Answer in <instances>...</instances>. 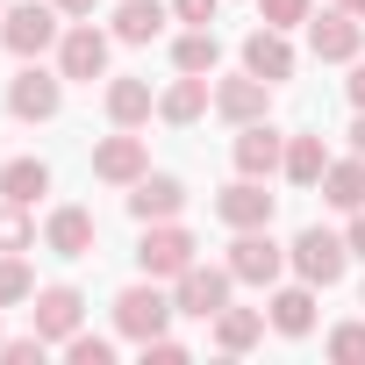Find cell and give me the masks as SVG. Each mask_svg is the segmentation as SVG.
<instances>
[{"label": "cell", "instance_id": "obj_5", "mask_svg": "<svg viewBox=\"0 0 365 365\" xmlns=\"http://www.w3.org/2000/svg\"><path fill=\"white\" fill-rule=\"evenodd\" d=\"M222 265L237 272V287H272V279L287 272V244L272 237V222H265V230H237V244H230Z\"/></svg>", "mask_w": 365, "mask_h": 365}, {"label": "cell", "instance_id": "obj_11", "mask_svg": "<svg viewBox=\"0 0 365 365\" xmlns=\"http://www.w3.org/2000/svg\"><path fill=\"white\" fill-rule=\"evenodd\" d=\"M79 322H86L79 287H36V301H29V329H36V336L65 344V336H79Z\"/></svg>", "mask_w": 365, "mask_h": 365}, {"label": "cell", "instance_id": "obj_31", "mask_svg": "<svg viewBox=\"0 0 365 365\" xmlns=\"http://www.w3.org/2000/svg\"><path fill=\"white\" fill-rule=\"evenodd\" d=\"M43 351H51V336H8V344H0V358H8V365H43Z\"/></svg>", "mask_w": 365, "mask_h": 365}, {"label": "cell", "instance_id": "obj_12", "mask_svg": "<svg viewBox=\"0 0 365 365\" xmlns=\"http://www.w3.org/2000/svg\"><path fill=\"white\" fill-rule=\"evenodd\" d=\"M230 158H237V172H244V179H272V172L287 165V136H279L272 122H244V129H237V143H230Z\"/></svg>", "mask_w": 365, "mask_h": 365}, {"label": "cell", "instance_id": "obj_40", "mask_svg": "<svg viewBox=\"0 0 365 365\" xmlns=\"http://www.w3.org/2000/svg\"><path fill=\"white\" fill-rule=\"evenodd\" d=\"M0 344H8V336H0Z\"/></svg>", "mask_w": 365, "mask_h": 365}, {"label": "cell", "instance_id": "obj_14", "mask_svg": "<svg viewBox=\"0 0 365 365\" xmlns=\"http://www.w3.org/2000/svg\"><path fill=\"white\" fill-rule=\"evenodd\" d=\"M215 215H222L230 230H265V222H272V194H265V179H244V172H237V187L215 194Z\"/></svg>", "mask_w": 365, "mask_h": 365}, {"label": "cell", "instance_id": "obj_37", "mask_svg": "<svg viewBox=\"0 0 365 365\" xmlns=\"http://www.w3.org/2000/svg\"><path fill=\"white\" fill-rule=\"evenodd\" d=\"M51 8H58V15H72V22H86V15H93V0H51Z\"/></svg>", "mask_w": 365, "mask_h": 365}, {"label": "cell", "instance_id": "obj_25", "mask_svg": "<svg viewBox=\"0 0 365 365\" xmlns=\"http://www.w3.org/2000/svg\"><path fill=\"white\" fill-rule=\"evenodd\" d=\"M294 187H322V172H329V150L322 136H287V165H279Z\"/></svg>", "mask_w": 365, "mask_h": 365}, {"label": "cell", "instance_id": "obj_17", "mask_svg": "<svg viewBox=\"0 0 365 365\" xmlns=\"http://www.w3.org/2000/svg\"><path fill=\"white\" fill-rule=\"evenodd\" d=\"M208 108H215V86H208L201 72H179V79H172V86L158 93V115H165L172 129H187V122H201Z\"/></svg>", "mask_w": 365, "mask_h": 365}, {"label": "cell", "instance_id": "obj_24", "mask_svg": "<svg viewBox=\"0 0 365 365\" xmlns=\"http://www.w3.org/2000/svg\"><path fill=\"white\" fill-rule=\"evenodd\" d=\"M258 336H265V308H222V315H215V351L244 358Z\"/></svg>", "mask_w": 365, "mask_h": 365}, {"label": "cell", "instance_id": "obj_3", "mask_svg": "<svg viewBox=\"0 0 365 365\" xmlns=\"http://www.w3.org/2000/svg\"><path fill=\"white\" fill-rule=\"evenodd\" d=\"M179 308H172V294H158V279H136V287H122L115 294V329L129 336V344H150V336H165V322H172Z\"/></svg>", "mask_w": 365, "mask_h": 365}, {"label": "cell", "instance_id": "obj_4", "mask_svg": "<svg viewBox=\"0 0 365 365\" xmlns=\"http://www.w3.org/2000/svg\"><path fill=\"white\" fill-rule=\"evenodd\" d=\"M65 108V72H43L36 58H22V72L8 79V115L15 122H51Z\"/></svg>", "mask_w": 365, "mask_h": 365}, {"label": "cell", "instance_id": "obj_26", "mask_svg": "<svg viewBox=\"0 0 365 365\" xmlns=\"http://www.w3.org/2000/svg\"><path fill=\"white\" fill-rule=\"evenodd\" d=\"M172 65L179 72H201V79H215V65H222V43H215V29H187L172 43Z\"/></svg>", "mask_w": 365, "mask_h": 365}, {"label": "cell", "instance_id": "obj_18", "mask_svg": "<svg viewBox=\"0 0 365 365\" xmlns=\"http://www.w3.org/2000/svg\"><path fill=\"white\" fill-rule=\"evenodd\" d=\"M93 237H101V222H93L86 208H58V215L43 222L51 258H93Z\"/></svg>", "mask_w": 365, "mask_h": 365}, {"label": "cell", "instance_id": "obj_32", "mask_svg": "<svg viewBox=\"0 0 365 365\" xmlns=\"http://www.w3.org/2000/svg\"><path fill=\"white\" fill-rule=\"evenodd\" d=\"M172 15L187 22V29H215V15H222V0H172Z\"/></svg>", "mask_w": 365, "mask_h": 365}, {"label": "cell", "instance_id": "obj_23", "mask_svg": "<svg viewBox=\"0 0 365 365\" xmlns=\"http://www.w3.org/2000/svg\"><path fill=\"white\" fill-rule=\"evenodd\" d=\"M36 194H51V165L43 158H8V165H0V201L36 208Z\"/></svg>", "mask_w": 365, "mask_h": 365}, {"label": "cell", "instance_id": "obj_2", "mask_svg": "<svg viewBox=\"0 0 365 365\" xmlns=\"http://www.w3.org/2000/svg\"><path fill=\"white\" fill-rule=\"evenodd\" d=\"M230 287H237L230 265H201V258H194L187 272L172 279V308H179V315H194V322H215V315L230 308Z\"/></svg>", "mask_w": 365, "mask_h": 365}, {"label": "cell", "instance_id": "obj_6", "mask_svg": "<svg viewBox=\"0 0 365 365\" xmlns=\"http://www.w3.org/2000/svg\"><path fill=\"white\" fill-rule=\"evenodd\" d=\"M194 230H179V222H143V244H136V265H143V279H179L194 265Z\"/></svg>", "mask_w": 365, "mask_h": 365}, {"label": "cell", "instance_id": "obj_16", "mask_svg": "<svg viewBox=\"0 0 365 365\" xmlns=\"http://www.w3.org/2000/svg\"><path fill=\"white\" fill-rule=\"evenodd\" d=\"M244 72H258V79H272V86L294 79V43H287V29H272V22L251 29V36H244Z\"/></svg>", "mask_w": 365, "mask_h": 365}, {"label": "cell", "instance_id": "obj_35", "mask_svg": "<svg viewBox=\"0 0 365 365\" xmlns=\"http://www.w3.org/2000/svg\"><path fill=\"white\" fill-rule=\"evenodd\" d=\"M344 93H351V108H365V58H351V79H344Z\"/></svg>", "mask_w": 365, "mask_h": 365}, {"label": "cell", "instance_id": "obj_27", "mask_svg": "<svg viewBox=\"0 0 365 365\" xmlns=\"http://www.w3.org/2000/svg\"><path fill=\"white\" fill-rule=\"evenodd\" d=\"M36 301V272L22 265V251H0V308H22Z\"/></svg>", "mask_w": 365, "mask_h": 365}, {"label": "cell", "instance_id": "obj_34", "mask_svg": "<svg viewBox=\"0 0 365 365\" xmlns=\"http://www.w3.org/2000/svg\"><path fill=\"white\" fill-rule=\"evenodd\" d=\"M136 351H143V365H187V344H179V336H150Z\"/></svg>", "mask_w": 365, "mask_h": 365}, {"label": "cell", "instance_id": "obj_8", "mask_svg": "<svg viewBox=\"0 0 365 365\" xmlns=\"http://www.w3.org/2000/svg\"><path fill=\"white\" fill-rule=\"evenodd\" d=\"M308 51H315L322 65H351V58L365 51V22H358L351 8H329V15H308Z\"/></svg>", "mask_w": 365, "mask_h": 365}, {"label": "cell", "instance_id": "obj_9", "mask_svg": "<svg viewBox=\"0 0 365 365\" xmlns=\"http://www.w3.org/2000/svg\"><path fill=\"white\" fill-rule=\"evenodd\" d=\"M58 72H65V79H79V86L108 79V36L93 29V15H86V22H72V29L58 36Z\"/></svg>", "mask_w": 365, "mask_h": 365}, {"label": "cell", "instance_id": "obj_13", "mask_svg": "<svg viewBox=\"0 0 365 365\" xmlns=\"http://www.w3.org/2000/svg\"><path fill=\"white\" fill-rule=\"evenodd\" d=\"M265 108H272V79H258V72H237V79H215V115L222 122H265Z\"/></svg>", "mask_w": 365, "mask_h": 365}, {"label": "cell", "instance_id": "obj_21", "mask_svg": "<svg viewBox=\"0 0 365 365\" xmlns=\"http://www.w3.org/2000/svg\"><path fill=\"white\" fill-rule=\"evenodd\" d=\"M265 322H272L279 336H308V329H315V287H308V279H301V287H279L272 308H265Z\"/></svg>", "mask_w": 365, "mask_h": 365}, {"label": "cell", "instance_id": "obj_36", "mask_svg": "<svg viewBox=\"0 0 365 365\" xmlns=\"http://www.w3.org/2000/svg\"><path fill=\"white\" fill-rule=\"evenodd\" d=\"M344 244H351V258H365V208H351V230H344Z\"/></svg>", "mask_w": 365, "mask_h": 365}, {"label": "cell", "instance_id": "obj_39", "mask_svg": "<svg viewBox=\"0 0 365 365\" xmlns=\"http://www.w3.org/2000/svg\"><path fill=\"white\" fill-rule=\"evenodd\" d=\"M336 8H351V15H358V22H365V0H336Z\"/></svg>", "mask_w": 365, "mask_h": 365}, {"label": "cell", "instance_id": "obj_28", "mask_svg": "<svg viewBox=\"0 0 365 365\" xmlns=\"http://www.w3.org/2000/svg\"><path fill=\"white\" fill-rule=\"evenodd\" d=\"M36 244V222L22 201H0V251H29Z\"/></svg>", "mask_w": 365, "mask_h": 365}, {"label": "cell", "instance_id": "obj_22", "mask_svg": "<svg viewBox=\"0 0 365 365\" xmlns=\"http://www.w3.org/2000/svg\"><path fill=\"white\" fill-rule=\"evenodd\" d=\"M165 0H122L115 8V43H158L165 36Z\"/></svg>", "mask_w": 365, "mask_h": 365}, {"label": "cell", "instance_id": "obj_10", "mask_svg": "<svg viewBox=\"0 0 365 365\" xmlns=\"http://www.w3.org/2000/svg\"><path fill=\"white\" fill-rule=\"evenodd\" d=\"M143 172H150V143H143V136L115 129V136L93 143V179H108V187H136Z\"/></svg>", "mask_w": 365, "mask_h": 365}, {"label": "cell", "instance_id": "obj_19", "mask_svg": "<svg viewBox=\"0 0 365 365\" xmlns=\"http://www.w3.org/2000/svg\"><path fill=\"white\" fill-rule=\"evenodd\" d=\"M322 201H329L336 215L365 208V158H358V150H351V158H329V172H322Z\"/></svg>", "mask_w": 365, "mask_h": 365}, {"label": "cell", "instance_id": "obj_15", "mask_svg": "<svg viewBox=\"0 0 365 365\" xmlns=\"http://www.w3.org/2000/svg\"><path fill=\"white\" fill-rule=\"evenodd\" d=\"M179 208H187V187H179L172 172H143L136 187H129V215L136 222H172Z\"/></svg>", "mask_w": 365, "mask_h": 365}, {"label": "cell", "instance_id": "obj_30", "mask_svg": "<svg viewBox=\"0 0 365 365\" xmlns=\"http://www.w3.org/2000/svg\"><path fill=\"white\" fill-rule=\"evenodd\" d=\"M329 358L336 365H365V322H336L329 329Z\"/></svg>", "mask_w": 365, "mask_h": 365}, {"label": "cell", "instance_id": "obj_33", "mask_svg": "<svg viewBox=\"0 0 365 365\" xmlns=\"http://www.w3.org/2000/svg\"><path fill=\"white\" fill-rule=\"evenodd\" d=\"M258 15L272 29H294V22H308V0H258Z\"/></svg>", "mask_w": 365, "mask_h": 365}, {"label": "cell", "instance_id": "obj_29", "mask_svg": "<svg viewBox=\"0 0 365 365\" xmlns=\"http://www.w3.org/2000/svg\"><path fill=\"white\" fill-rule=\"evenodd\" d=\"M65 358L72 365H115V344L93 336V329H79V336H65Z\"/></svg>", "mask_w": 365, "mask_h": 365}, {"label": "cell", "instance_id": "obj_1", "mask_svg": "<svg viewBox=\"0 0 365 365\" xmlns=\"http://www.w3.org/2000/svg\"><path fill=\"white\" fill-rule=\"evenodd\" d=\"M287 265H294V279H308V287H336L344 265H351V244L315 222V230H301V237L287 244Z\"/></svg>", "mask_w": 365, "mask_h": 365}, {"label": "cell", "instance_id": "obj_38", "mask_svg": "<svg viewBox=\"0 0 365 365\" xmlns=\"http://www.w3.org/2000/svg\"><path fill=\"white\" fill-rule=\"evenodd\" d=\"M351 150L365 158V108H358V122H351Z\"/></svg>", "mask_w": 365, "mask_h": 365}, {"label": "cell", "instance_id": "obj_7", "mask_svg": "<svg viewBox=\"0 0 365 365\" xmlns=\"http://www.w3.org/2000/svg\"><path fill=\"white\" fill-rule=\"evenodd\" d=\"M58 36H65V29H58V8H51V0H43V8H36V0H22V8L0 15V43H8L15 58H43Z\"/></svg>", "mask_w": 365, "mask_h": 365}, {"label": "cell", "instance_id": "obj_41", "mask_svg": "<svg viewBox=\"0 0 365 365\" xmlns=\"http://www.w3.org/2000/svg\"><path fill=\"white\" fill-rule=\"evenodd\" d=\"M0 15H8V8H0Z\"/></svg>", "mask_w": 365, "mask_h": 365}, {"label": "cell", "instance_id": "obj_20", "mask_svg": "<svg viewBox=\"0 0 365 365\" xmlns=\"http://www.w3.org/2000/svg\"><path fill=\"white\" fill-rule=\"evenodd\" d=\"M150 115H158L150 79H108V122H115V129H136V122H150Z\"/></svg>", "mask_w": 365, "mask_h": 365}]
</instances>
